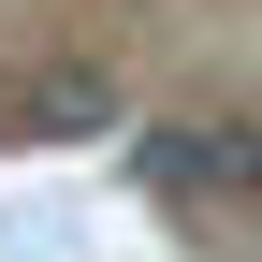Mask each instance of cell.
<instances>
[{"mask_svg": "<svg viewBox=\"0 0 262 262\" xmlns=\"http://www.w3.org/2000/svg\"><path fill=\"white\" fill-rule=\"evenodd\" d=\"M204 204H262V117H219V175Z\"/></svg>", "mask_w": 262, "mask_h": 262, "instance_id": "obj_3", "label": "cell"}, {"mask_svg": "<svg viewBox=\"0 0 262 262\" xmlns=\"http://www.w3.org/2000/svg\"><path fill=\"white\" fill-rule=\"evenodd\" d=\"M204 175H219V117H146V131H131V189L204 204Z\"/></svg>", "mask_w": 262, "mask_h": 262, "instance_id": "obj_1", "label": "cell"}, {"mask_svg": "<svg viewBox=\"0 0 262 262\" xmlns=\"http://www.w3.org/2000/svg\"><path fill=\"white\" fill-rule=\"evenodd\" d=\"M88 131H117V88L102 73H44L15 102V146H88Z\"/></svg>", "mask_w": 262, "mask_h": 262, "instance_id": "obj_2", "label": "cell"}]
</instances>
